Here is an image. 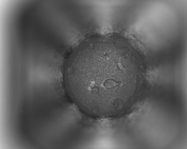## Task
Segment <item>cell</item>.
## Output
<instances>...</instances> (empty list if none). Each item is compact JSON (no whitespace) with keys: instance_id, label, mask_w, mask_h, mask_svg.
<instances>
[{"instance_id":"obj_1","label":"cell","mask_w":187,"mask_h":149,"mask_svg":"<svg viewBox=\"0 0 187 149\" xmlns=\"http://www.w3.org/2000/svg\"><path fill=\"white\" fill-rule=\"evenodd\" d=\"M119 41L114 37L88 40L72 54L64 72L65 90L84 112L115 117L122 106L125 70Z\"/></svg>"}]
</instances>
